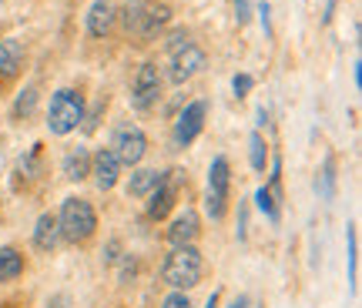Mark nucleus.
Here are the masks:
<instances>
[{"instance_id":"obj_17","label":"nucleus","mask_w":362,"mask_h":308,"mask_svg":"<svg viewBox=\"0 0 362 308\" xmlns=\"http://www.w3.org/2000/svg\"><path fill=\"white\" fill-rule=\"evenodd\" d=\"M24 275V255L17 248H0V282H13Z\"/></svg>"},{"instance_id":"obj_3","label":"nucleus","mask_w":362,"mask_h":308,"mask_svg":"<svg viewBox=\"0 0 362 308\" xmlns=\"http://www.w3.org/2000/svg\"><path fill=\"white\" fill-rule=\"evenodd\" d=\"M81 121H84V97L74 88H61L51 97V107H47V128H51V134L64 138L71 131H78Z\"/></svg>"},{"instance_id":"obj_22","label":"nucleus","mask_w":362,"mask_h":308,"mask_svg":"<svg viewBox=\"0 0 362 308\" xmlns=\"http://www.w3.org/2000/svg\"><path fill=\"white\" fill-rule=\"evenodd\" d=\"M349 288H359V231L349 225Z\"/></svg>"},{"instance_id":"obj_27","label":"nucleus","mask_w":362,"mask_h":308,"mask_svg":"<svg viewBox=\"0 0 362 308\" xmlns=\"http://www.w3.org/2000/svg\"><path fill=\"white\" fill-rule=\"evenodd\" d=\"M248 17H252V0H235V20L248 24Z\"/></svg>"},{"instance_id":"obj_2","label":"nucleus","mask_w":362,"mask_h":308,"mask_svg":"<svg viewBox=\"0 0 362 308\" xmlns=\"http://www.w3.org/2000/svg\"><path fill=\"white\" fill-rule=\"evenodd\" d=\"M57 228H61V238L71 244H84L98 231V211L90 208V201L84 198H64L61 205V215H57Z\"/></svg>"},{"instance_id":"obj_28","label":"nucleus","mask_w":362,"mask_h":308,"mask_svg":"<svg viewBox=\"0 0 362 308\" xmlns=\"http://www.w3.org/2000/svg\"><path fill=\"white\" fill-rule=\"evenodd\" d=\"M259 13H262V27H265V34H272V20H269V4H259Z\"/></svg>"},{"instance_id":"obj_1","label":"nucleus","mask_w":362,"mask_h":308,"mask_svg":"<svg viewBox=\"0 0 362 308\" xmlns=\"http://www.w3.org/2000/svg\"><path fill=\"white\" fill-rule=\"evenodd\" d=\"M202 275H205V258H202V251H198L194 244H181V248H175V251L165 258V265H161V278H165V285L178 288V292L194 288V285L202 282Z\"/></svg>"},{"instance_id":"obj_24","label":"nucleus","mask_w":362,"mask_h":308,"mask_svg":"<svg viewBox=\"0 0 362 308\" xmlns=\"http://www.w3.org/2000/svg\"><path fill=\"white\" fill-rule=\"evenodd\" d=\"M322 194L325 198H332L336 194V158H325V174H322Z\"/></svg>"},{"instance_id":"obj_32","label":"nucleus","mask_w":362,"mask_h":308,"mask_svg":"<svg viewBox=\"0 0 362 308\" xmlns=\"http://www.w3.org/2000/svg\"><path fill=\"white\" fill-rule=\"evenodd\" d=\"M228 308H248V298H238V302H232Z\"/></svg>"},{"instance_id":"obj_20","label":"nucleus","mask_w":362,"mask_h":308,"mask_svg":"<svg viewBox=\"0 0 362 308\" xmlns=\"http://www.w3.org/2000/svg\"><path fill=\"white\" fill-rule=\"evenodd\" d=\"M144 11H148V0H128V4H124L121 17H124V30H128V34H141Z\"/></svg>"},{"instance_id":"obj_8","label":"nucleus","mask_w":362,"mask_h":308,"mask_svg":"<svg viewBox=\"0 0 362 308\" xmlns=\"http://www.w3.org/2000/svg\"><path fill=\"white\" fill-rule=\"evenodd\" d=\"M205 114H208L205 101H192L185 111H181L178 121H175V144H178V148H188V144L202 134V128H205Z\"/></svg>"},{"instance_id":"obj_12","label":"nucleus","mask_w":362,"mask_h":308,"mask_svg":"<svg viewBox=\"0 0 362 308\" xmlns=\"http://www.w3.org/2000/svg\"><path fill=\"white\" fill-rule=\"evenodd\" d=\"M117 20V4L115 0H94L88 11V34L90 37H107Z\"/></svg>"},{"instance_id":"obj_26","label":"nucleus","mask_w":362,"mask_h":308,"mask_svg":"<svg viewBox=\"0 0 362 308\" xmlns=\"http://www.w3.org/2000/svg\"><path fill=\"white\" fill-rule=\"evenodd\" d=\"M252 84H255V81H252L248 74H235V81H232V88H235V94H238V97H245L248 90H252Z\"/></svg>"},{"instance_id":"obj_9","label":"nucleus","mask_w":362,"mask_h":308,"mask_svg":"<svg viewBox=\"0 0 362 308\" xmlns=\"http://www.w3.org/2000/svg\"><path fill=\"white\" fill-rule=\"evenodd\" d=\"M178 184H181V171H168L161 184H158L155 191L148 194V218L161 221L168 215L171 208H175V198H178Z\"/></svg>"},{"instance_id":"obj_4","label":"nucleus","mask_w":362,"mask_h":308,"mask_svg":"<svg viewBox=\"0 0 362 308\" xmlns=\"http://www.w3.org/2000/svg\"><path fill=\"white\" fill-rule=\"evenodd\" d=\"M228 188H232V167H228V158H215L211 167H208V215L211 221L225 218V208H228Z\"/></svg>"},{"instance_id":"obj_14","label":"nucleus","mask_w":362,"mask_h":308,"mask_svg":"<svg viewBox=\"0 0 362 308\" xmlns=\"http://www.w3.org/2000/svg\"><path fill=\"white\" fill-rule=\"evenodd\" d=\"M57 242H61L57 215L44 211V215L37 218V225H34V248H37V251H54V248H57Z\"/></svg>"},{"instance_id":"obj_16","label":"nucleus","mask_w":362,"mask_h":308,"mask_svg":"<svg viewBox=\"0 0 362 308\" xmlns=\"http://www.w3.org/2000/svg\"><path fill=\"white\" fill-rule=\"evenodd\" d=\"M168 20H171V11L165 7V4H148V11H144V24H141V34H138V37H144V40L158 37V30L168 24Z\"/></svg>"},{"instance_id":"obj_6","label":"nucleus","mask_w":362,"mask_h":308,"mask_svg":"<svg viewBox=\"0 0 362 308\" xmlns=\"http://www.w3.org/2000/svg\"><path fill=\"white\" fill-rule=\"evenodd\" d=\"M205 67V51L198 47V44H181V47H175L171 51V71L168 77L175 81V84H185V81H192L198 71Z\"/></svg>"},{"instance_id":"obj_11","label":"nucleus","mask_w":362,"mask_h":308,"mask_svg":"<svg viewBox=\"0 0 362 308\" xmlns=\"http://www.w3.org/2000/svg\"><path fill=\"white\" fill-rule=\"evenodd\" d=\"M198 231H202L198 211H194V208H185V211H178V215H175V221H171L168 242L175 244V248H181V244H194Z\"/></svg>"},{"instance_id":"obj_15","label":"nucleus","mask_w":362,"mask_h":308,"mask_svg":"<svg viewBox=\"0 0 362 308\" xmlns=\"http://www.w3.org/2000/svg\"><path fill=\"white\" fill-rule=\"evenodd\" d=\"M161 178H165V171H158V167H141V171H134V174H131L128 194L131 198H148V194L161 184Z\"/></svg>"},{"instance_id":"obj_30","label":"nucleus","mask_w":362,"mask_h":308,"mask_svg":"<svg viewBox=\"0 0 362 308\" xmlns=\"http://www.w3.org/2000/svg\"><path fill=\"white\" fill-rule=\"evenodd\" d=\"M71 305V298L67 295H57V298H51V302H47V308H67Z\"/></svg>"},{"instance_id":"obj_23","label":"nucleus","mask_w":362,"mask_h":308,"mask_svg":"<svg viewBox=\"0 0 362 308\" xmlns=\"http://www.w3.org/2000/svg\"><path fill=\"white\" fill-rule=\"evenodd\" d=\"M255 201H259V211L265 215V218H269V221H279V201H275V194H272L269 188H259Z\"/></svg>"},{"instance_id":"obj_13","label":"nucleus","mask_w":362,"mask_h":308,"mask_svg":"<svg viewBox=\"0 0 362 308\" xmlns=\"http://www.w3.org/2000/svg\"><path fill=\"white\" fill-rule=\"evenodd\" d=\"M24 67V44L21 40H0V81H11L17 77V71Z\"/></svg>"},{"instance_id":"obj_7","label":"nucleus","mask_w":362,"mask_h":308,"mask_svg":"<svg viewBox=\"0 0 362 308\" xmlns=\"http://www.w3.org/2000/svg\"><path fill=\"white\" fill-rule=\"evenodd\" d=\"M111 151L117 154V161L121 165H141V158L148 154V138H144V131L141 128H121L115 134V148Z\"/></svg>"},{"instance_id":"obj_21","label":"nucleus","mask_w":362,"mask_h":308,"mask_svg":"<svg viewBox=\"0 0 362 308\" xmlns=\"http://www.w3.org/2000/svg\"><path fill=\"white\" fill-rule=\"evenodd\" d=\"M248 161H252V167L255 171H265V165H269V144H265V138H262L259 131H252L248 134Z\"/></svg>"},{"instance_id":"obj_29","label":"nucleus","mask_w":362,"mask_h":308,"mask_svg":"<svg viewBox=\"0 0 362 308\" xmlns=\"http://www.w3.org/2000/svg\"><path fill=\"white\" fill-rule=\"evenodd\" d=\"M238 242H245V205L238 211Z\"/></svg>"},{"instance_id":"obj_31","label":"nucleus","mask_w":362,"mask_h":308,"mask_svg":"<svg viewBox=\"0 0 362 308\" xmlns=\"http://www.w3.org/2000/svg\"><path fill=\"white\" fill-rule=\"evenodd\" d=\"M218 302H221V292H211V298L205 302V308H218Z\"/></svg>"},{"instance_id":"obj_18","label":"nucleus","mask_w":362,"mask_h":308,"mask_svg":"<svg viewBox=\"0 0 362 308\" xmlns=\"http://www.w3.org/2000/svg\"><path fill=\"white\" fill-rule=\"evenodd\" d=\"M88 174H90V154L84 151V148L67 154L64 158V178L67 181H84Z\"/></svg>"},{"instance_id":"obj_10","label":"nucleus","mask_w":362,"mask_h":308,"mask_svg":"<svg viewBox=\"0 0 362 308\" xmlns=\"http://www.w3.org/2000/svg\"><path fill=\"white\" fill-rule=\"evenodd\" d=\"M90 174H94V184L101 188V191H111L121 178V161H117V154L111 148H101V151L90 158Z\"/></svg>"},{"instance_id":"obj_19","label":"nucleus","mask_w":362,"mask_h":308,"mask_svg":"<svg viewBox=\"0 0 362 308\" xmlns=\"http://www.w3.org/2000/svg\"><path fill=\"white\" fill-rule=\"evenodd\" d=\"M37 101H40V90L37 88H24L21 94H17V101H13L11 117L13 121H27V117L37 111Z\"/></svg>"},{"instance_id":"obj_25","label":"nucleus","mask_w":362,"mask_h":308,"mask_svg":"<svg viewBox=\"0 0 362 308\" xmlns=\"http://www.w3.org/2000/svg\"><path fill=\"white\" fill-rule=\"evenodd\" d=\"M161 308H192V298L185 295V292H171V295L161 302Z\"/></svg>"},{"instance_id":"obj_5","label":"nucleus","mask_w":362,"mask_h":308,"mask_svg":"<svg viewBox=\"0 0 362 308\" xmlns=\"http://www.w3.org/2000/svg\"><path fill=\"white\" fill-rule=\"evenodd\" d=\"M158 97H161V74H158L155 64H141L134 81H131V104L138 111H151Z\"/></svg>"}]
</instances>
